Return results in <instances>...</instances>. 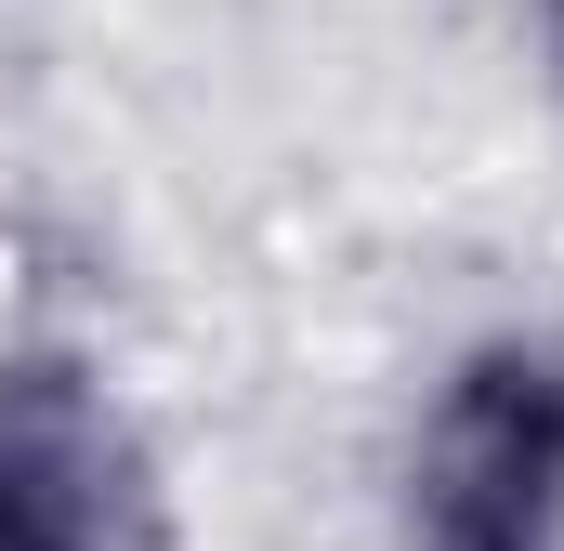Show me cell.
<instances>
[{
    "label": "cell",
    "instance_id": "1",
    "mask_svg": "<svg viewBox=\"0 0 564 551\" xmlns=\"http://www.w3.org/2000/svg\"><path fill=\"white\" fill-rule=\"evenodd\" d=\"M394 551H564V328L499 315L433 355L394 433Z\"/></svg>",
    "mask_w": 564,
    "mask_h": 551
},
{
    "label": "cell",
    "instance_id": "2",
    "mask_svg": "<svg viewBox=\"0 0 564 551\" xmlns=\"http://www.w3.org/2000/svg\"><path fill=\"white\" fill-rule=\"evenodd\" d=\"M158 433L79 342H0V551H158Z\"/></svg>",
    "mask_w": 564,
    "mask_h": 551
},
{
    "label": "cell",
    "instance_id": "3",
    "mask_svg": "<svg viewBox=\"0 0 564 551\" xmlns=\"http://www.w3.org/2000/svg\"><path fill=\"white\" fill-rule=\"evenodd\" d=\"M539 13V53H552V79H564V0H525Z\"/></svg>",
    "mask_w": 564,
    "mask_h": 551
}]
</instances>
